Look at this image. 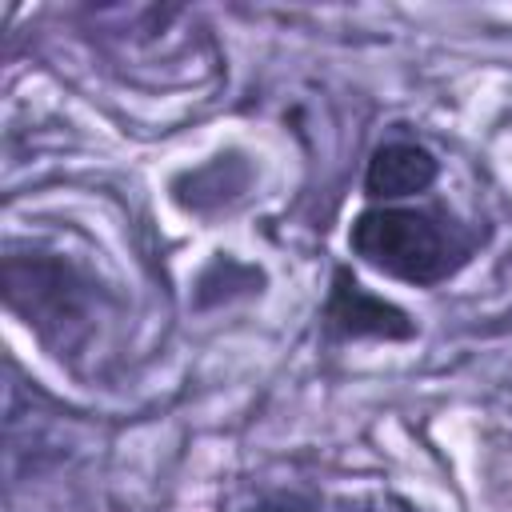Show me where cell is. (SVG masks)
Segmentation results:
<instances>
[{
  "mask_svg": "<svg viewBox=\"0 0 512 512\" xmlns=\"http://www.w3.org/2000/svg\"><path fill=\"white\" fill-rule=\"evenodd\" d=\"M324 320H328V328H332L336 336H348V340H360V336L404 340V336H412L408 316H404L396 304L372 296V292H368L356 276H348L344 268H340L336 280H332V296H328Z\"/></svg>",
  "mask_w": 512,
  "mask_h": 512,
  "instance_id": "7a4b0ae2",
  "label": "cell"
},
{
  "mask_svg": "<svg viewBox=\"0 0 512 512\" xmlns=\"http://www.w3.org/2000/svg\"><path fill=\"white\" fill-rule=\"evenodd\" d=\"M436 180V160L428 148L420 144H408V140H392V144H380L368 160V172H364V192L372 200H404V196H416L424 188H432Z\"/></svg>",
  "mask_w": 512,
  "mask_h": 512,
  "instance_id": "3957f363",
  "label": "cell"
},
{
  "mask_svg": "<svg viewBox=\"0 0 512 512\" xmlns=\"http://www.w3.org/2000/svg\"><path fill=\"white\" fill-rule=\"evenodd\" d=\"M348 248L384 276L432 288L456 276L468 256V232L436 208H368L348 228Z\"/></svg>",
  "mask_w": 512,
  "mask_h": 512,
  "instance_id": "6da1fadb",
  "label": "cell"
}]
</instances>
